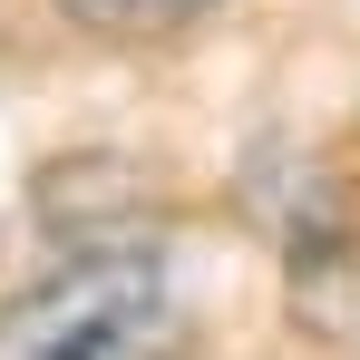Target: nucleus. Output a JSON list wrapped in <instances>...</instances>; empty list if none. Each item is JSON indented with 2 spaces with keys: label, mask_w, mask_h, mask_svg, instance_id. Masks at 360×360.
Segmentation results:
<instances>
[{
  "label": "nucleus",
  "mask_w": 360,
  "mask_h": 360,
  "mask_svg": "<svg viewBox=\"0 0 360 360\" xmlns=\"http://www.w3.org/2000/svg\"><path fill=\"white\" fill-rule=\"evenodd\" d=\"M78 30H98V39H136V30H166V20H195V10H214V0H59Z\"/></svg>",
  "instance_id": "f03ea898"
},
{
  "label": "nucleus",
  "mask_w": 360,
  "mask_h": 360,
  "mask_svg": "<svg viewBox=\"0 0 360 360\" xmlns=\"http://www.w3.org/2000/svg\"><path fill=\"white\" fill-rule=\"evenodd\" d=\"M185 302L156 243H88L0 302V360H176Z\"/></svg>",
  "instance_id": "f257e3e1"
}]
</instances>
